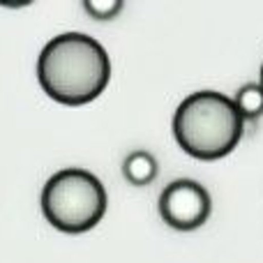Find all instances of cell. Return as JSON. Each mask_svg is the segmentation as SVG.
Instances as JSON below:
<instances>
[{
  "instance_id": "5b68a950",
  "label": "cell",
  "mask_w": 263,
  "mask_h": 263,
  "mask_svg": "<svg viewBox=\"0 0 263 263\" xmlns=\"http://www.w3.org/2000/svg\"><path fill=\"white\" fill-rule=\"evenodd\" d=\"M159 173V164L155 159L153 153L148 150H134L125 157L123 162V176L129 185L134 187H145L157 178Z\"/></svg>"
},
{
  "instance_id": "277c9868",
  "label": "cell",
  "mask_w": 263,
  "mask_h": 263,
  "mask_svg": "<svg viewBox=\"0 0 263 263\" xmlns=\"http://www.w3.org/2000/svg\"><path fill=\"white\" fill-rule=\"evenodd\" d=\"M213 201L201 182L180 178L164 187L159 196V215L176 231H194L210 217Z\"/></svg>"
},
{
  "instance_id": "3957f363",
  "label": "cell",
  "mask_w": 263,
  "mask_h": 263,
  "mask_svg": "<svg viewBox=\"0 0 263 263\" xmlns=\"http://www.w3.org/2000/svg\"><path fill=\"white\" fill-rule=\"evenodd\" d=\"M42 215L63 233H86L106 215V190L95 173L69 166L53 173L42 187Z\"/></svg>"
},
{
  "instance_id": "8992f818",
  "label": "cell",
  "mask_w": 263,
  "mask_h": 263,
  "mask_svg": "<svg viewBox=\"0 0 263 263\" xmlns=\"http://www.w3.org/2000/svg\"><path fill=\"white\" fill-rule=\"evenodd\" d=\"M238 114L242 120H256L263 116V88L261 83H245L233 97Z\"/></svg>"
},
{
  "instance_id": "7a4b0ae2",
  "label": "cell",
  "mask_w": 263,
  "mask_h": 263,
  "mask_svg": "<svg viewBox=\"0 0 263 263\" xmlns=\"http://www.w3.org/2000/svg\"><path fill=\"white\" fill-rule=\"evenodd\" d=\"M245 120L229 95L199 90L187 95L173 114V139L190 157L215 162L240 143Z\"/></svg>"
},
{
  "instance_id": "52a82bcc",
  "label": "cell",
  "mask_w": 263,
  "mask_h": 263,
  "mask_svg": "<svg viewBox=\"0 0 263 263\" xmlns=\"http://www.w3.org/2000/svg\"><path fill=\"white\" fill-rule=\"evenodd\" d=\"M83 12L97 21H111L123 12V0H83Z\"/></svg>"
},
{
  "instance_id": "6da1fadb",
  "label": "cell",
  "mask_w": 263,
  "mask_h": 263,
  "mask_svg": "<svg viewBox=\"0 0 263 263\" xmlns=\"http://www.w3.org/2000/svg\"><path fill=\"white\" fill-rule=\"evenodd\" d=\"M111 60L106 49L90 35L63 32L51 37L37 58L42 90L65 106H83L106 90Z\"/></svg>"
},
{
  "instance_id": "ba28073f",
  "label": "cell",
  "mask_w": 263,
  "mask_h": 263,
  "mask_svg": "<svg viewBox=\"0 0 263 263\" xmlns=\"http://www.w3.org/2000/svg\"><path fill=\"white\" fill-rule=\"evenodd\" d=\"M261 88H263V65H261Z\"/></svg>"
}]
</instances>
